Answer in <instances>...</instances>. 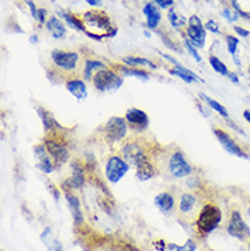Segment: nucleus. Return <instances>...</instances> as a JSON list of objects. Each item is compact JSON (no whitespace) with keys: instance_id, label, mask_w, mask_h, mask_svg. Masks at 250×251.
<instances>
[{"instance_id":"obj_1","label":"nucleus","mask_w":250,"mask_h":251,"mask_svg":"<svg viewBox=\"0 0 250 251\" xmlns=\"http://www.w3.org/2000/svg\"><path fill=\"white\" fill-rule=\"evenodd\" d=\"M81 20L85 26V33L94 40H103L106 37H114L116 27L112 25L110 15L97 8H92L82 14Z\"/></svg>"},{"instance_id":"obj_2","label":"nucleus","mask_w":250,"mask_h":251,"mask_svg":"<svg viewBox=\"0 0 250 251\" xmlns=\"http://www.w3.org/2000/svg\"><path fill=\"white\" fill-rule=\"evenodd\" d=\"M149 150L151 146L144 145V142L138 138H126L120 145L119 153L129 164L137 167L145 160L151 159Z\"/></svg>"},{"instance_id":"obj_3","label":"nucleus","mask_w":250,"mask_h":251,"mask_svg":"<svg viewBox=\"0 0 250 251\" xmlns=\"http://www.w3.org/2000/svg\"><path fill=\"white\" fill-rule=\"evenodd\" d=\"M62 134L59 132H45V137L43 139L44 145L46 146L51 157L55 161V166L62 167L70 161V150L67 147L66 142L60 138Z\"/></svg>"},{"instance_id":"obj_4","label":"nucleus","mask_w":250,"mask_h":251,"mask_svg":"<svg viewBox=\"0 0 250 251\" xmlns=\"http://www.w3.org/2000/svg\"><path fill=\"white\" fill-rule=\"evenodd\" d=\"M222 210L217 208L215 204H206L203 206V209L200 210L198 214L197 221H196V227H197V231L206 236L208 233H211L212 231H215L220 221H222Z\"/></svg>"},{"instance_id":"obj_5","label":"nucleus","mask_w":250,"mask_h":251,"mask_svg":"<svg viewBox=\"0 0 250 251\" xmlns=\"http://www.w3.org/2000/svg\"><path fill=\"white\" fill-rule=\"evenodd\" d=\"M93 86L99 92H116L120 86L123 85V77L119 73H116L114 68H103L94 73L92 77Z\"/></svg>"},{"instance_id":"obj_6","label":"nucleus","mask_w":250,"mask_h":251,"mask_svg":"<svg viewBox=\"0 0 250 251\" xmlns=\"http://www.w3.org/2000/svg\"><path fill=\"white\" fill-rule=\"evenodd\" d=\"M127 130L129 125L126 122L125 118H119V116H112L111 119H108L104 128H103V137L108 144H118L120 141H125L127 138Z\"/></svg>"},{"instance_id":"obj_7","label":"nucleus","mask_w":250,"mask_h":251,"mask_svg":"<svg viewBox=\"0 0 250 251\" xmlns=\"http://www.w3.org/2000/svg\"><path fill=\"white\" fill-rule=\"evenodd\" d=\"M167 168L172 176L177 179L186 178L193 172V167L187 163V160L181 150H174V153L170 154L167 160Z\"/></svg>"},{"instance_id":"obj_8","label":"nucleus","mask_w":250,"mask_h":251,"mask_svg":"<svg viewBox=\"0 0 250 251\" xmlns=\"http://www.w3.org/2000/svg\"><path fill=\"white\" fill-rule=\"evenodd\" d=\"M129 167H130V164L122 156H118V154L111 156L107 160L106 164V176L108 182L118 183L119 180L129 172Z\"/></svg>"},{"instance_id":"obj_9","label":"nucleus","mask_w":250,"mask_h":251,"mask_svg":"<svg viewBox=\"0 0 250 251\" xmlns=\"http://www.w3.org/2000/svg\"><path fill=\"white\" fill-rule=\"evenodd\" d=\"M227 232L230 233L232 238L242 240V242L250 239L249 225L245 223L242 214L238 210H234L231 213L228 224H227Z\"/></svg>"},{"instance_id":"obj_10","label":"nucleus","mask_w":250,"mask_h":251,"mask_svg":"<svg viewBox=\"0 0 250 251\" xmlns=\"http://www.w3.org/2000/svg\"><path fill=\"white\" fill-rule=\"evenodd\" d=\"M213 134H215L217 141L222 144L226 152L231 153V154H234L237 157H241V159H248L249 157V154L246 153V150L238 144L237 139L232 138L226 130H223V128H213Z\"/></svg>"},{"instance_id":"obj_11","label":"nucleus","mask_w":250,"mask_h":251,"mask_svg":"<svg viewBox=\"0 0 250 251\" xmlns=\"http://www.w3.org/2000/svg\"><path fill=\"white\" fill-rule=\"evenodd\" d=\"M52 58V63L55 64L56 68L65 70V71H74L77 66H78L79 56L77 52L72 51H60V49H55L51 53Z\"/></svg>"},{"instance_id":"obj_12","label":"nucleus","mask_w":250,"mask_h":251,"mask_svg":"<svg viewBox=\"0 0 250 251\" xmlns=\"http://www.w3.org/2000/svg\"><path fill=\"white\" fill-rule=\"evenodd\" d=\"M186 33L189 36V40L196 48H204L206 41V32L201 20L197 15H191L189 20V26L186 29Z\"/></svg>"},{"instance_id":"obj_13","label":"nucleus","mask_w":250,"mask_h":251,"mask_svg":"<svg viewBox=\"0 0 250 251\" xmlns=\"http://www.w3.org/2000/svg\"><path fill=\"white\" fill-rule=\"evenodd\" d=\"M125 119L129 127L137 132L145 131L148 128V126H149V118H148L146 112H144L142 109H138V108L127 109Z\"/></svg>"},{"instance_id":"obj_14","label":"nucleus","mask_w":250,"mask_h":251,"mask_svg":"<svg viewBox=\"0 0 250 251\" xmlns=\"http://www.w3.org/2000/svg\"><path fill=\"white\" fill-rule=\"evenodd\" d=\"M34 156L37 160V168L40 171L44 172V173H51V172L56 168L55 166V161L51 157V154L48 152L46 146L44 145V142L37 144L34 146Z\"/></svg>"},{"instance_id":"obj_15","label":"nucleus","mask_w":250,"mask_h":251,"mask_svg":"<svg viewBox=\"0 0 250 251\" xmlns=\"http://www.w3.org/2000/svg\"><path fill=\"white\" fill-rule=\"evenodd\" d=\"M161 56H163L164 59L168 60V62H171L172 64H174V68L170 70V73H171L172 75H175V77H178L181 80H183L184 82H187V84H191V82H204L198 75H196L193 71H190L189 68H186L184 66H182V64L178 63L172 56L167 55V53H161Z\"/></svg>"},{"instance_id":"obj_16","label":"nucleus","mask_w":250,"mask_h":251,"mask_svg":"<svg viewBox=\"0 0 250 251\" xmlns=\"http://www.w3.org/2000/svg\"><path fill=\"white\" fill-rule=\"evenodd\" d=\"M85 167L81 164V161H71V176L63 183L65 190L81 188L85 183Z\"/></svg>"},{"instance_id":"obj_17","label":"nucleus","mask_w":250,"mask_h":251,"mask_svg":"<svg viewBox=\"0 0 250 251\" xmlns=\"http://www.w3.org/2000/svg\"><path fill=\"white\" fill-rule=\"evenodd\" d=\"M65 197L67 199L68 208L72 213V220H74V225L79 227L84 224V214H82V209H81V202H79L78 197L71 191V190H65Z\"/></svg>"},{"instance_id":"obj_18","label":"nucleus","mask_w":250,"mask_h":251,"mask_svg":"<svg viewBox=\"0 0 250 251\" xmlns=\"http://www.w3.org/2000/svg\"><path fill=\"white\" fill-rule=\"evenodd\" d=\"M36 111L39 113L40 119L43 122V125H44V130L45 132H59L63 130V127L56 122V119L52 116V113L49 112V111H46L45 108H43V106H36Z\"/></svg>"},{"instance_id":"obj_19","label":"nucleus","mask_w":250,"mask_h":251,"mask_svg":"<svg viewBox=\"0 0 250 251\" xmlns=\"http://www.w3.org/2000/svg\"><path fill=\"white\" fill-rule=\"evenodd\" d=\"M66 89L71 93L72 96L77 100H85L88 96V89H86V84L81 78H68L66 81Z\"/></svg>"},{"instance_id":"obj_20","label":"nucleus","mask_w":250,"mask_h":251,"mask_svg":"<svg viewBox=\"0 0 250 251\" xmlns=\"http://www.w3.org/2000/svg\"><path fill=\"white\" fill-rule=\"evenodd\" d=\"M136 168H137L136 176H137V179L141 180V182H146V180H149V179L155 178L159 172L158 168H156V166L152 163L151 159L142 161V163H141L139 166L136 167Z\"/></svg>"},{"instance_id":"obj_21","label":"nucleus","mask_w":250,"mask_h":251,"mask_svg":"<svg viewBox=\"0 0 250 251\" xmlns=\"http://www.w3.org/2000/svg\"><path fill=\"white\" fill-rule=\"evenodd\" d=\"M144 14L146 17V25L149 29L155 30L159 26L160 21H161V14L159 11V8L152 3H146L144 6Z\"/></svg>"},{"instance_id":"obj_22","label":"nucleus","mask_w":250,"mask_h":251,"mask_svg":"<svg viewBox=\"0 0 250 251\" xmlns=\"http://www.w3.org/2000/svg\"><path fill=\"white\" fill-rule=\"evenodd\" d=\"M155 205L158 206L159 210L161 213H168L174 209L175 206V198L170 191L160 192L155 198Z\"/></svg>"},{"instance_id":"obj_23","label":"nucleus","mask_w":250,"mask_h":251,"mask_svg":"<svg viewBox=\"0 0 250 251\" xmlns=\"http://www.w3.org/2000/svg\"><path fill=\"white\" fill-rule=\"evenodd\" d=\"M45 27L46 30H48V33L51 34L53 39H58L59 40V39H63L66 36V27L63 25V22L58 20L56 17L48 18Z\"/></svg>"},{"instance_id":"obj_24","label":"nucleus","mask_w":250,"mask_h":251,"mask_svg":"<svg viewBox=\"0 0 250 251\" xmlns=\"http://www.w3.org/2000/svg\"><path fill=\"white\" fill-rule=\"evenodd\" d=\"M114 70L119 73L122 77H137V78H141V80L148 81L151 77L149 74L146 73L145 70H141V68H134V67H125L120 66V64H115L114 66Z\"/></svg>"},{"instance_id":"obj_25","label":"nucleus","mask_w":250,"mask_h":251,"mask_svg":"<svg viewBox=\"0 0 250 251\" xmlns=\"http://www.w3.org/2000/svg\"><path fill=\"white\" fill-rule=\"evenodd\" d=\"M197 202V197L193 192H184V194H182L181 201H179V210L183 214H187V213L194 210Z\"/></svg>"},{"instance_id":"obj_26","label":"nucleus","mask_w":250,"mask_h":251,"mask_svg":"<svg viewBox=\"0 0 250 251\" xmlns=\"http://www.w3.org/2000/svg\"><path fill=\"white\" fill-rule=\"evenodd\" d=\"M107 64L104 62L97 59H88L85 62V67H84V75H85L86 80H92V77L94 73H97L99 70L107 68Z\"/></svg>"},{"instance_id":"obj_27","label":"nucleus","mask_w":250,"mask_h":251,"mask_svg":"<svg viewBox=\"0 0 250 251\" xmlns=\"http://www.w3.org/2000/svg\"><path fill=\"white\" fill-rule=\"evenodd\" d=\"M122 60H123V63H125V64H127V66H130V67L144 66V67H148V68H152V70H155V68L158 67L149 59L138 58V56H127V58H123Z\"/></svg>"},{"instance_id":"obj_28","label":"nucleus","mask_w":250,"mask_h":251,"mask_svg":"<svg viewBox=\"0 0 250 251\" xmlns=\"http://www.w3.org/2000/svg\"><path fill=\"white\" fill-rule=\"evenodd\" d=\"M200 99L204 100L205 103L208 104V106L212 108L213 111H216L219 115H222L223 118H227V119H228V115H230V113H228V111L226 109V106H224L223 104H220L219 101L211 99V97H208V96H205V94H203V93L200 94Z\"/></svg>"},{"instance_id":"obj_29","label":"nucleus","mask_w":250,"mask_h":251,"mask_svg":"<svg viewBox=\"0 0 250 251\" xmlns=\"http://www.w3.org/2000/svg\"><path fill=\"white\" fill-rule=\"evenodd\" d=\"M60 15L65 18V21L70 25V27L78 30V32H85V26H84V22H82L81 18L75 17V15L71 13H63V11H60Z\"/></svg>"},{"instance_id":"obj_30","label":"nucleus","mask_w":250,"mask_h":251,"mask_svg":"<svg viewBox=\"0 0 250 251\" xmlns=\"http://www.w3.org/2000/svg\"><path fill=\"white\" fill-rule=\"evenodd\" d=\"M209 64H211L212 68H213L217 74H220V75L227 77V75L230 74L228 67L224 64L223 60H220L217 56H215V55H211V56H209Z\"/></svg>"},{"instance_id":"obj_31","label":"nucleus","mask_w":250,"mask_h":251,"mask_svg":"<svg viewBox=\"0 0 250 251\" xmlns=\"http://www.w3.org/2000/svg\"><path fill=\"white\" fill-rule=\"evenodd\" d=\"M167 249H168V251H196L197 245H196V242L193 239H189L183 246L170 243V245H167Z\"/></svg>"},{"instance_id":"obj_32","label":"nucleus","mask_w":250,"mask_h":251,"mask_svg":"<svg viewBox=\"0 0 250 251\" xmlns=\"http://www.w3.org/2000/svg\"><path fill=\"white\" fill-rule=\"evenodd\" d=\"M168 21H170V23L174 27H182L186 23V20H184L183 17H181V15L175 13L174 8H170V11H168Z\"/></svg>"},{"instance_id":"obj_33","label":"nucleus","mask_w":250,"mask_h":251,"mask_svg":"<svg viewBox=\"0 0 250 251\" xmlns=\"http://www.w3.org/2000/svg\"><path fill=\"white\" fill-rule=\"evenodd\" d=\"M226 44H227L228 52H230L232 56H235V55H237L238 45H239V39L235 37V36L227 34V36H226Z\"/></svg>"},{"instance_id":"obj_34","label":"nucleus","mask_w":250,"mask_h":251,"mask_svg":"<svg viewBox=\"0 0 250 251\" xmlns=\"http://www.w3.org/2000/svg\"><path fill=\"white\" fill-rule=\"evenodd\" d=\"M184 46H186L187 52L190 53L191 56L194 58V60L200 63V62H201V56H200V53H198V51H197V49H196V46L191 44L189 39H184Z\"/></svg>"},{"instance_id":"obj_35","label":"nucleus","mask_w":250,"mask_h":251,"mask_svg":"<svg viewBox=\"0 0 250 251\" xmlns=\"http://www.w3.org/2000/svg\"><path fill=\"white\" fill-rule=\"evenodd\" d=\"M222 14H223V17L226 18V20L228 21V22H234V21H237L238 15H239L235 10L232 11L231 8H224L223 11H222Z\"/></svg>"},{"instance_id":"obj_36","label":"nucleus","mask_w":250,"mask_h":251,"mask_svg":"<svg viewBox=\"0 0 250 251\" xmlns=\"http://www.w3.org/2000/svg\"><path fill=\"white\" fill-rule=\"evenodd\" d=\"M205 27L209 30V32H212V33H215V34H219L220 33V29H219V25H217L216 22L213 20H209L206 23H205Z\"/></svg>"},{"instance_id":"obj_37","label":"nucleus","mask_w":250,"mask_h":251,"mask_svg":"<svg viewBox=\"0 0 250 251\" xmlns=\"http://www.w3.org/2000/svg\"><path fill=\"white\" fill-rule=\"evenodd\" d=\"M155 3L161 8H172L174 6V0H155Z\"/></svg>"},{"instance_id":"obj_38","label":"nucleus","mask_w":250,"mask_h":251,"mask_svg":"<svg viewBox=\"0 0 250 251\" xmlns=\"http://www.w3.org/2000/svg\"><path fill=\"white\" fill-rule=\"evenodd\" d=\"M46 10L45 8H39V14H37V22H40V23H46Z\"/></svg>"},{"instance_id":"obj_39","label":"nucleus","mask_w":250,"mask_h":251,"mask_svg":"<svg viewBox=\"0 0 250 251\" xmlns=\"http://www.w3.org/2000/svg\"><path fill=\"white\" fill-rule=\"evenodd\" d=\"M26 1V4L29 6V8H30V11H32V17H33L34 20H37V14H39V8L36 7V4H34L32 0H25Z\"/></svg>"},{"instance_id":"obj_40","label":"nucleus","mask_w":250,"mask_h":251,"mask_svg":"<svg viewBox=\"0 0 250 251\" xmlns=\"http://www.w3.org/2000/svg\"><path fill=\"white\" fill-rule=\"evenodd\" d=\"M234 32H235L239 37H249L250 36L249 30H246V29H244L242 26H234Z\"/></svg>"},{"instance_id":"obj_41","label":"nucleus","mask_w":250,"mask_h":251,"mask_svg":"<svg viewBox=\"0 0 250 251\" xmlns=\"http://www.w3.org/2000/svg\"><path fill=\"white\" fill-rule=\"evenodd\" d=\"M49 187H51V192H52V194H53V197H55V199L58 201V199H59V191H58L56 186L52 185V183H49Z\"/></svg>"},{"instance_id":"obj_42","label":"nucleus","mask_w":250,"mask_h":251,"mask_svg":"<svg viewBox=\"0 0 250 251\" xmlns=\"http://www.w3.org/2000/svg\"><path fill=\"white\" fill-rule=\"evenodd\" d=\"M227 77L230 78V81L232 82V84H235V85L239 84V78H238V75L235 73H230L228 75H227Z\"/></svg>"},{"instance_id":"obj_43","label":"nucleus","mask_w":250,"mask_h":251,"mask_svg":"<svg viewBox=\"0 0 250 251\" xmlns=\"http://www.w3.org/2000/svg\"><path fill=\"white\" fill-rule=\"evenodd\" d=\"M86 3L92 7H99L101 4V0H86Z\"/></svg>"},{"instance_id":"obj_44","label":"nucleus","mask_w":250,"mask_h":251,"mask_svg":"<svg viewBox=\"0 0 250 251\" xmlns=\"http://www.w3.org/2000/svg\"><path fill=\"white\" fill-rule=\"evenodd\" d=\"M244 118L248 120V123L250 125V111H248V109H246V111H244Z\"/></svg>"},{"instance_id":"obj_45","label":"nucleus","mask_w":250,"mask_h":251,"mask_svg":"<svg viewBox=\"0 0 250 251\" xmlns=\"http://www.w3.org/2000/svg\"><path fill=\"white\" fill-rule=\"evenodd\" d=\"M36 41H39V37H36V36H32V37H30V42H36Z\"/></svg>"},{"instance_id":"obj_46","label":"nucleus","mask_w":250,"mask_h":251,"mask_svg":"<svg viewBox=\"0 0 250 251\" xmlns=\"http://www.w3.org/2000/svg\"><path fill=\"white\" fill-rule=\"evenodd\" d=\"M248 214H249V216H250V208H249V209H248Z\"/></svg>"},{"instance_id":"obj_47","label":"nucleus","mask_w":250,"mask_h":251,"mask_svg":"<svg viewBox=\"0 0 250 251\" xmlns=\"http://www.w3.org/2000/svg\"><path fill=\"white\" fill-rule=\"evenodd\" d=\"M249 251H250V239H249Z\"/></svg>"},{"instance_id":"obj_48","label":"nucleus","mask_w":250,"mask_h":251,"mask_svg":"<svg viewBox=\"0 0 250 251\" xmlns=\"http://www.w3.org/2000/svg\"><path fill=\"white\" fill-rule=\"evenodd\" d=\"M249 75H250V68H249Z\"/></svg>"}]
</instances>
